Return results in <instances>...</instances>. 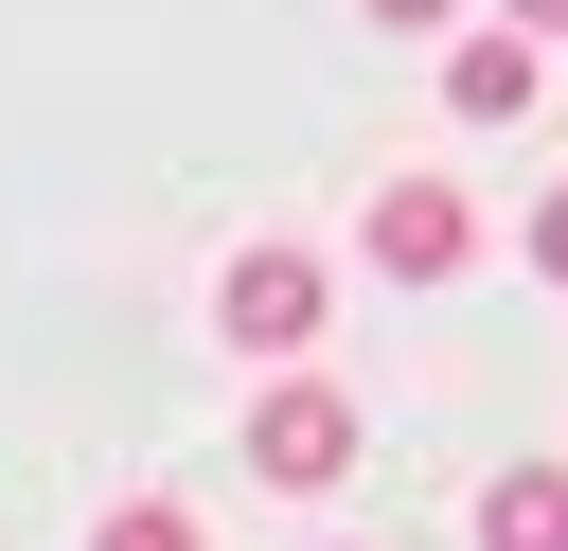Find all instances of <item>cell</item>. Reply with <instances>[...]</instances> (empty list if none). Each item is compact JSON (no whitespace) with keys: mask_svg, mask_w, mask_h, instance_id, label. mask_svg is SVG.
Wrapping results in <instances>:
<instances>
[{"mask_svg":"<svg viewBox=\"0 0 568 551\" xmlns=\"http://www.w3.org/2000/svg\"><path fill=\"white\" fill-rule=\"evenodd\" d=\"M320 320H337V267H320V249H231V267H213V338H231V355L302 373Z\"/></svg>","mask_w":568,"mask_h":551,"instance_id":"1","label":"cell"},{"mask_svg":"<svg viewBox=\"0 0 568 551\" xmlns=\"http://www.w3.org/2000/svg\"><path fill=\"white\" fill-rule=\"evenodd\" d=\"M248 480H266V498H337V480H355V391H337L320 355L248 391Z\"/></svg>","mask_w":568,"mask_h":551,"instance_id":"2","label":"cell"},{"mask_svg":"<svg viewBox=\"0 0 568 551\" xmlns=\"http://www.w3.org/2000/svg\"><path fill=\"white\" fill-rule=\"evenodd\" d=\"M373 267H390V284H462V267H479V213H462L444 178H390V196H373Z\"/></svg>","mask_w":568,"mask_h":551,"instance_id":"3","label":"cell"},{"mask_svg":"<svg viewBox=\"0 0 568 551\" xmlns=\"http://www.w3.org/2000/svg\"><path fill=\"white\" fill-rule=\"evenodd\" d=\"M479 551H568V462H515L479 498Z\"/></svg>","mask_w":568,"mask_h":551,"instance_id":"4","label":"cell"},{"mask_svg":"<svg viewBox=\"0 0 568 551\" xmlns=\"http://www.w3.org/2000/svg\"><path fill=\"white\" fill-rule=\"evenodd\" d=\"M444 89H462L479 124H515V107H532V36H462V53H444Z\"/></svg>","mask_w":568,"mask_h":551,"instance_id":"5","label":"cell"},{"mask_svg":"<svg viewBox=\"0 0 568 551\" xmlns=\"http://www.w3.org/2000/svg\"><path fill=\"white\" fill-rule=\"evenodd\" d=\"M89 551H195V515H178V498H106V515H89Z\"/></svg>","mask_w":568,"mask_h":551,"instance_id":"6","label":"cell"},{"mask_svg":"<svg viewBox=\"0 0 568 551\" xmlns=\"http://www.w3.org/2000/svg\"><path fill=\"white\" fill-rule=\"evenodd\" d=\"M532 267H550V284H568V196H532Z\"/></svg>","mask_w":568,"mask_h":551,"instance_id":"7","label":"cell"},{"mask_svg":"<svg viewBox=\"0 0 568 551\" xmlns=\"http://www.w3.org/2000/svg\"><path fill=\"white\" fill-rule=\"evenodd\" d=\"M355 18H390V36H426V18H462V0H355Z\"/></svg>","mask_w":568,"mask_h":551,"instance_id":"8","label":"cell"},{"mask_svg":"<svg viewBox=\"0 0 568 551\" xmlns=\"http://www.w3.org/2000/svg\"><path fill=\"white\" fill-rule=\"evenodd\" d=\"M497 18H515V36H568V0H497Z\"/></svg>","mask_w":568,"mask_h":551,"instance_id":"9","label":"cell"}]
</instances>
